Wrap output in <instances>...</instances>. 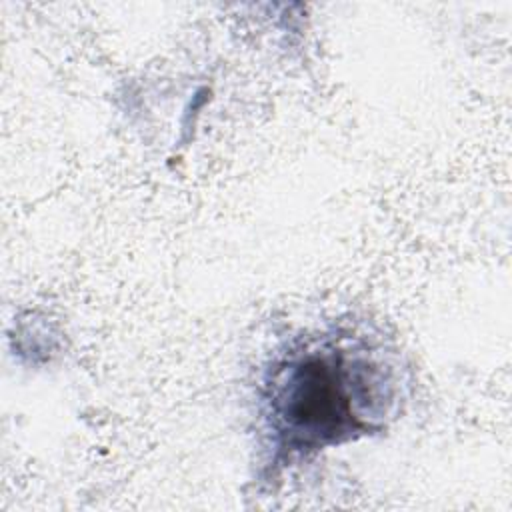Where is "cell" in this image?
Listing matches in <instances>:
<instances>
[{
    "mask_svg": "<svg viewBox=\"0 0 512 512\" xmlns=\"http://www.w3.org/2000/svg\"><path fill=\"white\" fill-rule=\"evenodd\" d=\"M376 344L330 334L278 358L260 414L272 458L288 464L384 426L398 400V374Z\"/></svg>",
    "mask_w": 512,
    "mask_h": 512,
    "instance_id": "1",
    "label": "cell"
}]
</instances>
